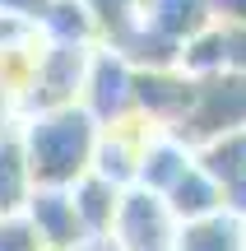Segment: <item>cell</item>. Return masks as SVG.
<instances>
[{"mask_svg":"<svg viewBox=\"0 0 246 251\" xmlns=\"http://www.w3.org/2000/svg\"><path fill=\"white\" fill-rule=\"evenodd\" d=\"M98 130L102 126L93 121L79 102L28 112V121L19 126V144H23L33 186H74V181L93 168Z\"/></svg>","mask_w":246,"mask_h":251,"instance_id":"obj_1","label":"cell"},{"mask_svg":"<svg viewBox=\"0 0 246 251\" xmlns=\"http://www.w3.org/2000/svg\"><path fill=\"white\" fill-rule=\"evenodd\" d=\"M232 130H246V75L242 70H219V75L195 79L191 107H186L177 135L191 149H200V144L219 140V135H232Z\"/></svg>","mask_w":246,"mask_h":251,"instance_id":"obj_2","label":"cell"},{"mask_svg":"<svg viewBox=\"0 0 246 251\" xmlns=\"http://www.w3.org/2000/svg\"><path fill=\"white\" fill-rule=\"evenodd\" d=\"M102 247H112V251H172L177 247V219L167 209V200L149 186H126Z\"/></svg>","mask_w":246,"mask_h":251,"instance_id":"obj_3","label":"cell"},{"mask_svg":"<svg viewBox=\"0 0 246 251\" xmlns=\"http://www.w3.org/2000/svg\"><path fill=\"white\" fill-rule=\"evenodd\" d=\"M79 107L98 126H112V121H121V117L135 112V65H130L116 47H107V42L93 47Z\"/></svg>","mask_w":246,"mask_h":251,"instance_id":"obj_4","label":"cell"},{"mask_svg":"<svg viewBox=\"0 0 246 251\" xmlns=\"http://www.w3.org/2000/svg\"><path fill=\"white\" fill-rule=\"evenodd\" d=\"M23 214H28V224H33L42 251H79V247L93 242L84 219H79V209H74L70 186H33Z\"/></svg>","mask_w":246,"mask_h":251,"instance_id":"obj_5","label":"cell"},{"mask_svg":"<svg viewBox=\"0 0 246 251\" xmlns=\"http://www.w3.org/2000/svg\"><path fill=\"white\" fill-rule=\"evenodd\" d=\"M191 168H195V149L191 144L177 130H154L149 144H144V158H139V181L135 186H149V191H158V196H167Z\"/></svg>","mask_w":246,"mask_h":251,"instance_id":"obj_6","label":"cell"},{"mask_svg":"<svg viewBox=\"0 0 246 251\" xmlns=\"http://www.w3.org/2000/svg\"><path fill=\"white\" fill-rule=\"evenodd\" d=\"M139 19L154 33L186 47L195 33H204L214 24V9H209V0H139Z\"/></svg>","mask_w":246,"mask_h":251,"instance_id":"obj_7","label":"cell"},{"mask_svg":"<svg viewBox=\"0 0 246 251\" xmlns=\"http://www.w3.org/2000/svg\"><path fill=\"white\" fill-rule=\"evenodd\" d=\"M172 251H246V219H237L232 209L177 224V247Z\"/></svg>","mask_w":246,"mask_h":251,"instance_id":"obj_8","label":"cell"},{"mask_svg":"<svg viewBox=\"0 0 246 251\" xmlns=\"http://www.w3.org/2000/svg\"><path fill=\"white\" fill-rule=\"evenodd\" d=\"M70 196H74V209H79L89 237L93 242H107L112 219H116V205H121V186H112V181L98 177V172H84V177L70 186Z\"/></svg>","mask_w":246,"mask_h":251,"instance_id":"obj_9","label":"cell"},{"mask_svg":"<svg viewBox=\"0 0 246 251\" xmlns=\"http://www.w3.org/2000/svg\"><path fill=\"white\" fill-rule=\"evenodd\" d=\"M163 200H167V209H172L177 224H191V219H204V214H219V209H223V186L195 163Z\"/></svg>","mask_w":246,"mask_h":251,"instance_id":"obj_10","label":"cell"},{"mask_svg":"<svg viewBox=\"0 0 246 251\" xmlns=\"http://www.w3.org/2000/svg\"><path fill=\"white\" fill-rule=\"evenodd\" d=\"M28 196H33V172H28L19 130L0 135V219L5 214H23Z\"/></svg>","mask_w":246,"mask_h":251,"instance_id":"obj_11","label":"cell"},{"mask_svg":"<svg viewBox=\"0 0 246 251\" xmlns=\"http://www.w3.org/2000/svg\"><path fill=\"white\" fill-rule=\"evenodd\" d=\"M0 251H42L28 214H5L0 219Z\"/></svg>","mask_w":246,"mask_h":251,"instance_id":"obj_12","label":"cell"},{"mask_svg":"<svg viewBox=\"0 0 246 251\" xmlns=\"http://www.w3.org/2000/svg\"><path fill=\"white\" fill-rule=\"evenodd\" d=\"M209 9H214V24L246 28V0H209Z\"/></svg>","mask_w":246,"mask_h":251,"instance_id":"obj_13","label":"cell"}]
</instances>
